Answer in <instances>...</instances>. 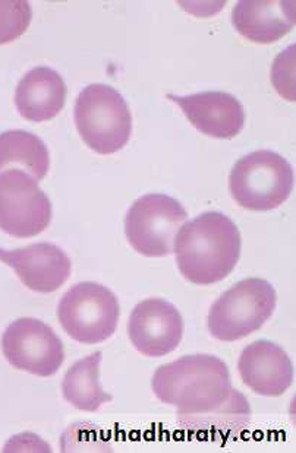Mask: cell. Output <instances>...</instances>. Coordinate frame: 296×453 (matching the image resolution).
I'll use <instances>...</instances> for the list:
<instances>
[{
  "mask_svg": "<svg viewBox=\"0 0 296 453\" xmlns=\"http://www.w3.org/2000/svg\"><path fill=\"white\" fill-rule=\"evenodd\" d=\"M152 388L161 403L178 410L179 424L199 436L230 439L250 424V403L233 389L228 365L217 357L195 354L161 365Z\"/></svg>",
  "mask_w": 296,
  "mask_h": 453,
  "instance_id": "obj_1",
  "label": "cell"
},
{
  "mask_svg": "<svg viewBox=\"0 0 296 453\" xmlns=\"http://www.w3.org/2000/svg\"><path fill=\"white\" fill-rule=\"evenodd\" d=\"M242 239L232 219L204 212L183 226L174 243L183 277L195 286H212L232 273L241 257Z\"/></svg>",
  "mask_w": 296,
  "mask_h": 453,
  "instance_id": "obj_2",
  "label": "cell"
},
{
  "mask_svg": "<svg viewBox=\"0 0 296 453\" xmlns=\"http://www.w3.org/2000/svg\"><path fill=\"white\" fill-rule=\"evenodd\" d=\"M76 129L85 145L100 156L121 151L131 138L132 116L122 94L109 85L93 84L75 103Z\"/></svg>",
  "mask_w": 296,
  "mask_h": 453,
  "instance_id": "obj_3",
  "label": "cell"
},
{
  "mask_svg": "<svg viewBox=\"0 0 296 453\" xmlns=\"http://www.w3.org/2000/svg\"><path fill=\"white\" fill-rule=\"evenodd\" d=\"M295 174L291 164L277 152H251L233 165L229 188L238 205L250 211L276 210L288 201Z\"/></svg>",
  "mask_w": 296,
  "mask_h": 453,
  "instance_id": "obj_4",
  "label": "cell"
},
{
  "mask_svg": "<svg viewBox=\"0 0 296 453\" xmlns=\"http://www.w3.org/2000/svg\"><path fill=\"white\" fill-rule=\"evenodd\" d=\"M277 294L270 282L246 278L217 298L208 313V331L216 340L235 342L259 331L270 319Z\"/></svg>",
  "mask_w": 296,
  "mask_h": 453,
  "instance_id": "obj_5",
  "label": "cell"
},
{
  "mask_svg": "<svg viewBox=\"0 0 296 453\" xmlns=\"http://www.w3.org/2000/svg\"><path fill=\"white\" fill-rule=\"evenodd\" d=\"M118 298L97 282H80L64 294L58 318L65 332L81 344H100L113 336L118 326Z\"/></svg>",
  "mask_w": 296,
  "mask_h": 453,
  "instance_id": "obj_6",
  "label": "cell"
},
{
  "mask_svg": "<svg viewBox=\"0 0 296 453\" xmlns=\"http://www.w3.org/2000/svg\"><path fill=\"white\" fill-rule=\"evenodd\" d=\"M188 214L181 202L167 195L136 199L125 217V234L134 250L148 257H167Z\"/></svg>",
  "mask_w": 296,
  "mask_h": 453,
  "instance_id": "obj_7",
  "label": "cell"
},
{
  "mask_svg": "<svg viewBox=\"0 0 296 453\" xmlns=\"http://www.w3.org/2000/svg\"><path fill=\"white\" fill-rule=\"evenodd\" d=\"M51 221V201L33 177L19 168L0 173V230L30 239L42 234Z\"/></svg>",
  "mask_w": 296,
  "mask_h": 453,
  "instance_id": "obj_8",
  "label": "cell"
},
{
  "mask_svg": "<svg viewBox=\"0 0 296 453\" xmlns=\"http://www.w3.org/2000/svg\"><path fill=\"white\" fill-rule=\"evenodd\" d=\"M2 351L12 367L38 378L58 373L65 361L59 336L49 325L33 318H21L6 327Z\"/></svg>",
  "mask_w": 296,
  "mask_h": 453,
  "instance_id": "obj_9",
  "label": "cell"
},
{
  "mask_svg": "<svg viewBox=\"0 0 296 453\" xmlns=\"http://www.w3.org/2000/svg\"><path fill=\"white\" fill-rule=\"evenodd\" d=\"M128 334L143 356H167L178 349L183 336V319L178 309L163 298H147L132 311Z\"/></svg>",
  "mask_w": 296,
  "mask_h": 453,
  "instance_id": "obj_10",
  "label": "cell"
},
{
  "mask_svg": "<svg viewBox=\"0 0 296 453\" xmlns=\"http://www.w3.org/2000/svg\"><path fill=\"white\" fill-rule=\"evenodd\" d=\"M0 262L11 266L27 288L43 294L59 290L73 269L68 255L51 243L30 244L17 250L0 249Z\"/></svg>",
  "mask_w": 296,
  "mask_h": 453,
  "instance_id": "obj_11",
  "label": "cell"
},
{
  "mask_svg": "<svg viewBox=\"0 0 296 453\" xmlns=\"http://www.w3.org/2000/svg\"><path fill=\"white\" fill-rule=\"evenodd\" d=\"M169 98L183 109L192 127L212 138H235L245 123L241 101L232 94L206 91L186 97L169 94Z\"/></svg>",
  "mask_w": 296,
  "mask_h": 453,
  "instance_id": "obj_12",
  "label": "cell"
},
{
  "mask_svg": "<svg viewBox=\"0 0 296 453\" xmlns=\"http://www.w3.org/2000/svg\"><path fill=\"white\" fill-rule=\"evenodd\" d=\"M242 382L261 396H280L293 383V365L284 349L267 340L248 345L238 363Z\"/></svg>",
  "mask_w": 296,
  "mask_h": 453,
  "instance_id": "obj_13",
  "label": "cell"
},
{
  "mask_svg": "<svg viewBox=\"0 0 296 453\" xmlns=\"http://www.w3.org/2000/svg\"><path fill=\"white\" fill-rule=\"evenodd\" d=\"M233 27L246 40L270 44L295 27V2L291 0H241L232 12Z\"/></svg>",
  "mask_w": 296,
  "mask_h": 453,
  "instance_id": "obj_14",
  "label": "cell"
},
{
  "mask_svg": "<svg viewBox=\"0 0 296 453\" xmlns=\"http://www.w3.org/2000/svg\"><path fill=\"white\" fill-rule=\"evenodd\" d=\"M66 93V84L58 72L51 67H35L19 81L15 105L28 122H47L64 110Z\"/></svg>",
  "mask_w": 296,
  "mask_h": 453,
  "instance_id": "obj_15",
  "label": "cell"
},
{
  "mask_svg": "<svg viewBox=\"0 0 296 453\" xmlns=\"http://www.w3.org/2000/svg\"><path fill=\"white\" fill-rule=\"evenodd\" d=\"M100 363L102 353L97 351L76 361L65 374L64 398L80 411L96 412L103 403H112L113 399L100 385Z\"/></svg>",
  "mask_w": 296,
  "mask_h": 453,
  "instance_id": "obj_16",
  "label": "cell"
},
{
  "mask_svg": "<svg viewBox=\"0 0 296 453\" xmlns=\"http://www.w3.org/2000/svg\"><path fill=\"white\" fill-rule=\"evenodd\" d=\"M9 165L26 168L35 181H42L51 167L46 145L26 130H6L0 134V173Z\"/></svg>",
  "mask_w": 296,
  "mask_h": 453,
  "instance_id": "obj_17",
  "label": "cell"
},
{
  "mask_svg": "<svg viewBox=\"0 0 296 453\" xmlns=\"http://www.w3.org/2000/svg\"><path fill=\"white\" fill-rule=\"evenodd\" d=\"M31 6L26 0H0V44L21 37L31 24Z\"/></svg>",
  "mask_w": 296,
  "mask_h": 453,
  "instance_id": "obj_18",
  "label": "cell"
},
{
  "mask_svg": "<svg viewBox=\"0 0 296 453\" xmlns=\"http://www.w3.org/2000/svg\"><path fill=\"white\" fill-rule=\"evenodd\" d=\"M271 81L280 96L295 101V44L276 58L271 67Z\"/></svg>",
  "mask_w": 296,
  "mask_h": 453,
  "instance_id": "obj_19",
  "label": "cell"
},
{
  "mask_svg": "<svg viewBox=\"0 0 296 453\" xmlns=\"http://www.w3.org/2000/svg\"><path fill=\"white\" fill-rule=\"evenodd\" d=\"M4 452H51V448L44 441H40L38 436L31 433H24L12 437L4 445Z\"/></svg>",
  "mask_w": 296,
  "mask_h": 453,
  "instance_id": "obj_20",
  "label": "cell"
}]
</instances>
